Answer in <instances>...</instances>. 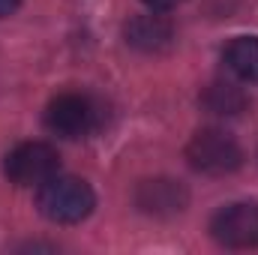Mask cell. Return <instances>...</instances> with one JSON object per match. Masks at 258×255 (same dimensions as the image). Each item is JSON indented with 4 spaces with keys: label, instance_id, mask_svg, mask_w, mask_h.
<instances>
[{
    "label": "cell",
    "instance_id": "6da1fadb",
    "mask_svg": "<svg viewBox=\"0 0 258 255\" xmlns=\"http://www.w3.org/2000/svg\"><path fill=\"white\" fill-rule=\"evenodd\" d=\"M36 201H39L42 216L57 225H75L87 219L96 207V195L90 189V183L81 177H69V174H54L51 180H45L39 186Z\"/></svg>",
    "mask_w": 258,
    "mask_h": 255
},
{
    "label": "cell",
    "instance_id": "277c9868",
    "mask_svg": "<svg viewBox=\"0 0 258 255\" xmlns=\"http://www.w3.org/2000/svg\"><path fill=\"white\" fill-rule=\"evenodd\" d=\"M99 111L84 93H60L45 108V126L57 138H81L96 129Z\"/></svg>",
    "mask_w": 258,
    "mask_h": 255
},
{
    "label": "cell",
    "instance_id": "9c48e42d",
    "mask_svg": "<svg viewBox=\"0 0 258 255\" xmlns=\"http://www.w3.org/2000/svg\"><path fill=\"white\" fill-rule=\"evenodd\" d=\"M201 105L216 117H234L246 108V93L228 81H213L201 93Z\"/></svg>",
    "mask_w": 258,
    "mask_h": 255
},
{
    "label": "cell",
    "instance_id": "5b68a950",
    "mask_svg": "<svg viewBox=\"0 0 258 255\" xmlns=\"http://www.w3.org/2000/svg\"><path fill=\"white\" fill-rule=\"evenodd\" d=\"M210 234L225 249H252L258 246V204L237 201L225 204L210 219Z\"/></svg>",
    "mask_w": 258,
    "mask_h": 255
},
{
    "label": "cell",
    "instance_id": "8992f818",
    "mask_svg": "<svg viewBox=\"0 0 258 255\" xmlns=\"http://www.w3.org/2000/svg\"><path fill=\"white\" fill-rule=\"evenodd\" d=\"M186 201H189L186 186L180 180H171V177L141 180L138 189H135V204L147 216H174V213H183Z\"/></svg>",
    "mask_w": 258,
    "mask_h": 255
},
{
    "label": "cell",
    "instance_id": "ba28073f",
    "mask_svg": "<svg viewBox=\"0 0 258 255\" xmlns=\"http://www.w3.org/2000/svg\"><path fill=\"white\" fill-rule=\"evenodd\" d=\"M222 60H225V66L240 81L258 84V36H237V39H231L225 54H222Z\"/></svg>",
    "mask_w": 258,
    "mask_h": 255
},
{
    "label": "cell",
    "instance_id": "30bf717a",
    "mask_svg": "<svg viewBox=\"0 0 258 255\" xmlns=\"http://www.w3.org/2000/svg\"><path fill=\"white\" fill-rule=\"evenodd\" d=\"M183 0H144V6L147 9H153V12H168V9H174V6H180Z\"/></svg>",
    "mask_w": 258,
    "mask_h": 255
},
{
    "label": "cell",
    "instance_id": "8fae6325",
    "mask_svg": "<svg viewBox=\"0 0 258 255\" xmlns=\"http://www.w3.org/2000/svg\"><path fill=\"white\" fill-rule=\"evenodd\" d=\"M18 3H21V0H0V18L12 15V12L18 9Z\"/></svg>",
    "mask_w": 258,
    "mask_h": 255
},
{
    "label": "cell",
    "instance_id": "52a82bcc",
    "mask_svg": "<svg viewBox=\"0 0 258 255\" xmlns=\"http://www.w3.org/2000/svg\"><path fill=\"white\" fill-rule=\"evenodd\" d=\"M123 36L132 48L144 51V54H159L171 45L174 39V27L171 21L162 15V12H147V15H135L129 18L126 27H123Z\"/></svg>",
    "mask_w": 258,
    "mask_h": 255
},
{
    "label": "cell",
    "instance_id": "7a4b0ae2",
    "mask_svg": "<svg viewBox=\"0 0 258 255\" xmlns=\"http://www.w3.org/2000/svg\"><path fill=\"white\" fill-rule=\"evenodd\" d=\"M186 159L195 171L210 174V177H222L240 168L243 162V150L234 141V135H228L225 129L207 126L198 129L189 144H186Z\"/></svg>",
    "mask_w": 258,
    "mask_h": 255
},
{
    "label": "cell",
    "instance_id": "3957f363",
    "mask_svg": "<svg viewBox=\"0 0 258 255\" xmlns=\"http://www.w3.org/2000/svg\"><path fill=\"white\" fill-rule=\"evenodd\" d=\"M3 171L15 186H42L60 174V153L48 141H24L6 153Z\"/></svg>",
    "mask_w": 258,
    "mask_h": 255
}]
</instances>
